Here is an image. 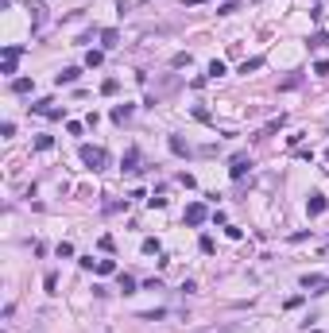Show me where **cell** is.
I'll use <instances>...</instances> for the list:
<instances>
[{"label": "cell", "instance_id": "6da1fadb", "mask_svg": "<svg viewBox=\"0 0 329 333\" xmlns=\"http://www.w3.org/2000/svg\"><path fill=\"white\" fill-rule=\"evenodd\" d=\"M78 155H82V163L89 166V170H105V166H109V151L97 147V144H82Z\"/></svg>", "mask_w": 329, "mask_h": 333}, {"label": "cell", "instance_id": "7a4b0ae2", "mask_svg": "<svg viewBox=\"0 0 329 333\" xmlns=\"http://www.w3.org/2000/svg\"><path fill=\"white\" fill-rule=\"evenodd\" d=\"M209 217H213V213H209V209H206L202 202H190V206H186V213H182V221H186V225H194V229H198V225H206Z\"/></svg>", "mask_w": 329, "mask_h": 333}, {"label": "cell", "instance_id": "3957f363", "mask_svg": "<svg viewBox=\"0 0 329 333\" xmlns=\"http://www.w3.org/2000/svg\"><path fill=\"white\" fill-rule=\"evenodd\" d=\"M326 209H329V198L322 194V190H314V194L306 198V213H310V217H322Z\"/></svg>", "mask_w": 329, "mask_h": 333}, {"label": "cell", "instance_id": "277c9868", "mask_svg": "<svg viewBox=\"0 0 329 333\" xmlns=\"http://www.w3.org/2000/svg\"><path fill=\"white\" fill-rule=\"evenodd\" d=\"M248 170H252V159H248V155H232V163H228V174H232L236 182H240Z\"/></svg>", "mask_w": 329, "mask_h": 333}, {"label": "cell", "instance_id": "5b68a950", "mask_svg": "<svg viewBox=\"0 0 329 333\" xmlns=\"http://www.w3.org/2000/svg\"><path fill=\"white\" fill-rule=\"evenodd\" d=\"M112 47H120V31L116 27H105L101 31V51H112Z\"/></svg>", "mask_w": 329, "mask_h": 333}, {"label": "cell", "instance_id": "8992f818", "mask_svg": "<svg viewBox=\"0 0 329 333\" xmlns=\"http://www.w3.org/2000/svg\"><path fill=\"white\" fill-rule=\"evenodd\" d=\"M166 147H170L174 155H190V144H186L182 136H166Z\"/></svg>", "mask_w": 329, "mask_h": 333}, {"label": "cell", "instance_id": "52a82bcc", "mask_svg": "<svg viewBox=\"0 0 329 333\" xmlns=\"http://www.w3.org/2000/svg\"><path fill=\"white\" fill-rule=\"evenodd\" d=\"M78 78H82V70H78V66H66V70H62V74H58L55 82H58V85H74V82H78Z\"/></svg>", "mask_w": 329, "mask_h": 333}, {"label": "cell", "instance_id": "ba28073f", "mask_svg": "<svg viewBox=\"0 0 329 333\" xmlns=\"http://www.w3.org/2000/svg\"><path fill=\"white\" fill-rule=\"evenodd\" d=\"M260 66H264V55H256V58H244V62H240V74H256Z\"/></svg>", "mask_w": 329, "mask_h": 333}, {"label": "cell", "instance_id": "9c48e42d", "mask_svg": "<svg viewBox=\"0 0 329 333\" xmlns=\"http://www.w3.org/2000/svg\"><path fill=\"white\" fill-rule=\"evenodd\" d=\"M136 163H140V147H128V155H124V163H120V166H124V170H140Z\"/></svg>", "mask_w": 329, "mask_h": 333}, {"label": "cell", "instance_id": "30bf717a", "mask_svg": "<svg viewBox=\"0 0 329 333\" xmlns=\"http://www.w3.org/2000/svg\"><path fill=\"white\" fill-rule=\"evenodd\" d=\"M322 47H329V31H314L310 35V51H322Z\"/></svg>", "mask_w": 329, "mask_h": 333}, {"label": "cell", "instance_id": "8fae6325", "mask_svg": "<svg viewBox=\"0 0 329 333\" xmlns=\"http://www.w3.org/2000/svg\"><path fill=\"white\" fill-rule=\"evenodd\" d=\"M31 89H35L31 78H16V82H12V93H31Z\"/></svg>", "mask_w": 329, "mask_h": 333}, {"label": "cell", "instance_id": "7c38bea8", "mask_svg": "<svg viewBox=\"0 0 329 333\" xmlns=\"http://www.w3.org/2000/svg\"><path fill=\"white\" fill-rule=\"evenodd\" d=\"M159 252H163V244H159L155 236H147V240H144V256H159Z\"/></svg>", "mask_w": 329, "mask_h": 333}, {"label": "cell", "instance_id": "4fadbf2b", "mask_svg": "<svg viewBox=\"0 0 329 333\" xmlns=\"http://www.w3.org/2000/svg\"><path fill=\"white\" fill-rule=\"evenodd\" d=\"M128 116H132V105H116V109H112V120H116V124H124Z\"/></svg>", "mask_w": 329, "mask_h": 333}, {"label": "cell", "instance_id": "5bb4252c", "mask_svg": "<svg viewBox=\"0 0 329 333\" xmlns=\"http://www.w3.org/2000/svg\"><path fill=\"white\" fill-rule=\"evenodd\" d=\"M283 124H287V116H283V112H279V116H275L271 124H267V128H264V132H260V136H271V132H279V128H283Z\"/></svg>", "mask_w": 329, "mask_h": 333}, {"label": "cell", "instance_id": "9a60e30c", "mask_svg": "<svg viewBox=\"0 0 329 333\" xmlns=\"http://www.w3.org/2000/svg\"><path fill=\"white\" fill-rule=\"evenodd\" d=\"M23 51H27L23 43H8V47H4V58H20Z\"/></svg>", "mask_w": 329, "mask_h": 333}, {"label": "cell", "instance_id": "2e32d148", "mask_svg": "<svg viewBox=\"0 0 329 333\" xmlns=\"http://www.w3.org/2000/svg\"><path fill=\"white\" fill-rule=\"evenodd\" d=\"M101 62H105V51H89V55H85V66H89V70L101 66Z\"/></svg>", "mask_w": 329, "mask_h": 333}, {"label": "cell", "instance_id": "e0dca14e", "mask_svg": "<svg viewBox=\"0 0 329 333\" xmlns=\"http://www.w3.org/2000/svg\"><path fill=\"white\" fill-rule=\"evenodd\" d=\"M116 89H120V82H116V78H105V82H101V93H105V97H112Z\"/></svg>", "mask_w": 329, "mask_h": 333}, {"label": "cell", "instance_id": "ac0fdd59", "mask_svg": "<svg viewBox=\"0 0 329 333\" xmlns=\"http://www.w3.org/2000/svg\"><path fill=\"white\" fill-rule=\"evenodd\" d=\"M51 105H55V101H47V97H39V101H35V105H27V109H31V112H43V116H47V112H51Z\"/></svg>", "mask_w": 329, "mask_h": 333}, {"label": "cell", "instance_id": "d6986e66", "mask_svg": "<svg viewBox=\"0 0 329 333\" xmlns=\"http://www.w3.org/2000/svg\"><path fill=\"white\" fill-rule=\"evenodd\" d=\"M43 287H47V294H58V275H55V271H47V279H43Z\"/></svg>", "mask_w": 329, "mask_h": 333}, {"label": "cell", "instance_id": "ffe728a7", "mask_svg": "<svg viewBox=\"0 0 329 333\" xmlns=\"http://www.w3.org/2000/svg\"><path fill=\"white\" fill-rule=\"evenodd\" d=\"M55 252H58V260H70V256H74V244H70V240H62Z\"/></svg>", "mask_w": 329, "mask_h": 333}, {"label": "cell", "instance_id": "44dd1931", "mask_svg": "<svg viewBox=\"0 0 329 333\" xmlns=\"http://www.w3.org/2000/svg\"><path fill=\"white\" fill-rule=\"evenodd\" d=\"M236 8H240V0H221V4H217L221 16H228V12H236Z\"/></svg>", "mask_w": 329, "mask_h": 333}, {"label": "cell", "instance_id": "7402d4cb", "mask_svg": "<svg viewBox=\"0 0 329 333\" xmlns=\"http://www.w3.org/2000/svg\"><path fill=\"white\" fill-rule=\"evenodd\" d=\"M120 291H124V294H136V279H132V275H120Z\"/></svg>", "mask_w": 329, "mask_h": 333}, {"label": "cell", "instance_id": "603a6c76", "mask_svg": "<svg viewBox=\"0 0 329 333\" xmlns=\"http://www.w3.org/2000/svg\"><path fill=\"white\" fill-rule=\"evenodd\" d=\"M170 66H174V70H178V66H190V51H178V55L170 58Z\"/></svg>", "mask_w": 329, "mask_h": 333}, {"label": "cell", "instance_id": "cb8c5ba5", "mask_svg": "<svg viewBox=\"0 0 329 333\" xmlns=\"http://www.w3.org/2000/svg\"><path fill=\"white\" fill-rule=\"evenodd\" d=\"M97 271H101V275H112V271H116V260H97Z\"/></svg>", "mask_w": 329, "mask_h": 333}, {"label": "cell", "instance_id": "d4e9b609", "mask_svg": "<svg viewBox=\"0 0 329 333\" xmlns=\"http://www.w3.org/2000/svg\"><path fill=\"white\" fill-rule=\"evenodd\" d=\"M206 74H209V78H221V74H225V62H221V58H213V62H209V70H206Z\"/></svg>", "mask_w": 329, "mask_h": 333}, {"label": "cell", "instance_id": "484cf974", "mask_svg": "<svg viewBox=\"0 0 329 333\" xmlns=\"http://www.w3.org/2000/svg\"><path fill=\"white\" fill-rule=\"evenodd\" d=\"M0 74L12 78V74H16V58H4V62H0Z\"/></svg>", "mask_w": 329, "mask_h": 333}, {"label": "cell", "instance_id": "4316f807", "mask_svg": "<svg viewBox=\"0 0 329 333\" xmlns=\"http://www.w3.org/2000/svg\"><path fill=\"white\" fill-rule=\"evenodd\" d=\"M51 147H55L51 136H39V140H35V151H51Z\"/></svg>", "mask_w": 329, "mask_h": 333}, {"label": "cell", "instance_id": "83f0119b", "mask_svg": "<svg viewBox=\"0 0 329 333\" xmlns=\"http://www.w3.org/2000/svg\"><path fill=\"white\" fill-rule=\"evenodd\" d=\"M124 206H128V198H124V202H105V213H120Z\"/></svg>", "mask_w": 329, "mask_h": 333}, {"label": "cell", "instance_id": "f1b7e54d", "mask_svg": "<svg viewBox=\"0 0 329 333\" xmlns=\"http://www.w3.org/2000/svg\"><path fill=\"white\" fill-rule=\"evenodd\" d=\"M314 74H318V78H326V74H329V58H322V62H314Z\"/></svg>", "mask_w": 329, "mask_h": 333}, {"label": "cell", "instance_id": "f546056e", "mask_svg": "<svg viewBox=\"0 0 329 333\" xmlns=\"http://www.w3.org/2000/svg\"><path fill=\"white\" fill-rule=\"evenodd\" d=\"M198 248H202L206 256H213V240H209V236H202V240H198Z\"/></svg>", "mask_w": 329, "mask_h": 333}, {"label": "cell", "instance_id": "4dcf8cb0", "mask_svg": "<svg viewBox=\"0 0 329 333\" xmlns=\"http://www.w3.org/2000/svg\"><path fill=\"white\" fill-rule=\"evenodd\" d=\"M163 318V310H147V314H140V322H159Z\"/></svg>", "mask_w": 329, "mask_h": 333}, {"label": "cell", "instance_id": "1f68e13d", "mask_svg": "<svg viewBox=\"0 0 329 333\" xmlns=\"http://www.w3.org/2000/svg\"><path fill=\"white\" fill-rule=\"evenodd\" d=\"M326 159H329V151H326Z\"/></svg>", "mask_w": 329, "mask_h": 333}]
</instances>
